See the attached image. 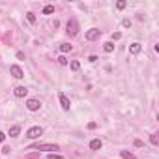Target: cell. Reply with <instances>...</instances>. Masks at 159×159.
Segmentation results:
<instances>
[{
  "instance_id": "cell-4",
  "label": "cell",
  "mask_w": 159,
  "mask_h": 159,
  "mask_svg": "<svg viewBox=\"0 0 159 159\" xmlns=\"http://www.w3.org/2000/svg\"><path fill=\"white\" fill-rule=\"evenodd\" d=\"M99 36H101V30H99V28H90V30H86V34H84V37H86L88 41L99 39Z\"/></svg>"
},
{
  "instance_id": "cell-8",
  "label": "cell",
  "mask_w": 159,
  "mask_h": 159,
  "mask_svg": "<svg viewBox=\"0 0 159 159\" xmlns=\"http://www.w3.org/2000/svg\"><path fill=\"white\" fill-rule=\"evenodd\" d=\"M13 94H15V97H24V95L28 94V88L26 86H17L13 90Z\"/></svg>"
},
{
  "instance_id": "cell-10",
  "label": "cell",
  "mask_w": 159,
  "mask_h": 159,
  "mask_svg": "<svg viewBox=\"0 0 159 159\" xmlns=\"http://www.w3.org/2000/svg\"><path fill=\"white\" fill-rule=\"evenodd\" d=\"M101 146H103V142H101V139H94V141L90 142V150L97 152V150H101Z\"/></svg>"
},
{
  "instance_id": "cell-13",
  "label": "cell",
  "mask_w": 159,
  "mask_h": 159,
  "mask_svg": "<svg viewBox=\"0 0 159 159\" xmlns=\"http://www.w3.org/2000/svg\"><path fill=\"white\" fill-rule=\"evenodd\" d=\"M120 155H122L124 159H135V154H131V152H127V150H122Z\"/></svg>"
},
{
  "instance_id": "cell-27",
  "label": "cell",
  "mask_w": 159,
  "mask_h": 159,
  "mask_svg": "<svg viewBox=\"0 0 159 159\" xmlns=\"http://www.w3.org/2000/svg\"><path fill=\"white\" fill-rule=\"evenodd\" d=\"M4 141H6V133L0 131V142H4Z\"/></svg>"
},
{
  "instance_id": "cell-23",
  "label": "cell",
  "mask_w": 159,
  "mask_h": 159,
  "mask_svg": "<svg viewBox=\"0 0 159 159\" xmlns=\"http://www.w3.org/2000/svg\"><path fill=\"white\" fill-rule=\"evenodd\" d=\"M58 62L62 64V66H66V64H68V58H66V56H60V58H58Z\"/></svg>"
},
{
  "instance_id": "cell-11",
  "label": "cell",
  "mask_w": 159,
  "mask_h": 159,
  "mask_svg": "<svg viewBox=\"0 0 159 159\" xmlns=\"http://www.w3.org/2000/svg\"><path fill=\"white\" fill-rule=\"evenodd\" d=\"M8 135L13 137V139H15V137H19V135H21V125H11V127H9V133H8Z\"/></svg>"
},
{
  "instance_id": "cell-3",
  "label": "cell",
  "mask_w": 159,
  "mask_h": 159,
  "mask_svg": "<svg viewBox=\"0 0 159 159\" xmlns=\"http://www.w3.org/2000/svg\"><path fill=\"white\" fill-rule=\"evenodd\" d=\"M43 135V129H41L39 125H34V127H30L26 131V137L28 139H39V137Z\"/></svg>"
},
{
  "instance_id": "cell-29",
  "label": "cell",
  "mask_w": 159,
  "mask_h": 159,
  "mask_svg": "<svg viewBox=\"0 0 159 159\" xmlns=\"http://www.w3.org/2000/svg\"><path fill=\"white\" fill-rule=\"evenodd\" d=\"M88 60H90V62L94 64V62H97V56H95V55H92V56H90V58H88Z\"/></svg>"
},
{
  "instance_id": "cell-2",
  "label": "cell",
  "mask_w": 159,
  "mask_h": 159,
  "mask_svg": "<svg viewBox=\"0 0 159 159\" xmlns=\"http://www.w3.org/2000/svg\"><path fill=\"white\" fill-rule=\"evenodd\" d=\"M66 32H68L69 36H77V34H79V23H77V19H69L68 24H66Z\"/></svg>"
},
{
  "instance_id": "cell-25",
  "label": "cell",
  "mask_w": 159,
  "mask_h": 159,
  "mask_svg": "<svg viewBox=\"0 0 159 159\" xmlns=\"http://www.w3.org/2000/svg\"><path fill=\"white\" fill-rule=\"evenodd\" d=\"M95 127H97V124H95V122H88V129H95Z\"/></svg>"
},
{
  "instance_id": "cell-22",
  "label": "cell",
  "mask_w": 159,
  "mask_h": 159,
  "mask_svg": "<svg viewBox=\"0 0 159 159\" xmlns=\"http://www.w3.org/2000/svg\"><path fill=\"white\" fill-rule=\"evenodd\" d=\"M47 159H64V157H62V155H56V154H49Z\"/></svg>"
},
{
  "instance_id": "cell-14",
  "label": "cell",
  "mask_w": 159,
  "mask_h": 159,
  "mask_svg": "<svg viewBox=\"0 0 159 159\" xmlns=\"http://www.w3.org/2000/svg\"><path fill=\"white\" fill-rule=\"evenodd\" d=\"M71 49L73 47L69 45V43H62V45H60V51H62L64 55H66V53H71Z\"/></svg>"
},
{
  "instance_id": "cell-21",
  "label": "cell",
  "mask_w": 159,
  "mask_h": 159,
  "mask_svg": "<svg viewBox=\"0 0 159 159\" xmlns=\"http://www.w3.org/2000/svg\"><path fill=\"white\" fill-rule=\"evenodd\" d=\"M133 144H135L137 148H142V146H144V142H142V141H139V139H135V142H133Z\"/></svg>"
},
{
  "instance_id": "cell-15",
  "label": "cell",
  "mask_w": 159,
  "mask_h": 159,
  "mask_svg": "<svg viewBox=\"0 0 159 159\" xmlns=\"http://www.w3.org/2000/svg\"><path fill=\"white\" fill-rule=\"evenodd\" d=\"M41 13H43V15H51V13H55V6H45Z\"/></svg>"
},
{
  "instance_id": "cell-28",
  "label": "cell",
  "mask_w": 159,
  "mask_h": 159,
  "mask_svg": "<svg viewBox=\"0 0 159 159\" xmlns=\"http://www.w3.org/2000/svg\"><path fill=\"white\" fill-rule=\"evenodd\" d=\"M17 58H19V60H24V53H21V51H19V53H17Z\"/></svg>"
},
{
  "instance_id": "cell-5",
  "label": "cell",
  "mask_w": 159,
  "mask_h": 159,
  "mask_svg": "<svg viewBox=\"0 0 159 159\" xmlns=\"http://www.w3.org/2000/svg\"><path fill=\"white\" fill-rule=\"evenodd\" d=\"M9 73H11V75H13L15 79H23V77H24V71H23L21 68H19L17 64H13V66L9 68Z\"/></svg>"
},
{
  "instance_id": "cell-18",
  "label": "cell",
  "mask_w": 159,
  "mask_h": 159,
  "mask_svg": "<svg viewBox=\"0 0 159 159\" xmlns=\"http://www.w3.org/2000/svg\"><path fill=\"white\" fill-rule=\"evenodd\" d=\"M71 69H73V71H79V69H81V62L73 60V62H71Z\"/></svg>"
},
{
  "instance_id": "cell-24",
  "label": "cell",
  "mask_w": 159,
  "mask_h": 159,
  "mask_svg": "<svg viewBox=\"0 0 159 159\" xmlns=\"http://www.w3.org/2000/svg\"><path fill=\"white\" fill-rule=\"evenodd\" d=\"M9 152H11V148H9V146H4V148H2V154H4V155H8Z\"/></svg>"
},
{
  "instance_id": "cell-12",
  "label": "cell",
  "mask_w": 159,
  "mask_h": 159,
  "mask_svg": "<svg viewBox=\"0 0 159 159\" xmlns=\"http://www.w3.org/2000/svg\"><path fill=\"white\" fill-rule=\"evenodd\" d=\"M103 49H105V53H112L114 51V43L112 41H107V43H103Z\"/></svg>"
},
{
  "instance_id": "cell-16",
  "label": "cell",
  "mask_w": 159,
  "mask_h": 159,
  "mask_svg": "<svg viewBox=\"0 0 159 159\" xmlns=\"http://www.w3.org/2000/svg\"><path fill=\"white\" fill-rule=\"evenodd\" d=\"M26 19H28V23H30V24H34V23H36V13L28 11V13H26Z\"/></svg>"
},
{
  "instance_id": "cell-19",
  "label": "cell",
  "mask_w": 159,
  "mask_h": 159,
  "mask_svg": "<svg viewBox=\"0 0 159 159\" xmlns=\"http://www.w3.org/2000/svg\"><path fill=\"white\" fill-rule=\"evenodd\" d=\"M125 6H127V2H125V0H118V2H116V8H118V9H124Z\"/></svg>"
},
{
  "instance_id": "cell-7",
  "label": "cell",
  "mask_w": 159,
  "mask_h": 159,
  "mask_svg": "<svg viewBox=\"0 0 159 159\" xmlns=\"http://www.w3.org/2000/svg\"><path fill=\"white\" fill-rule=\"evenodd\" d=\"M26 109L32 110V112H36V110L41 109V103H39L37 99H28V101H26Z\"/></svg>"
},
{
  "instance_id": "cell-26",
  "label": "cell",
  "mask_w": 159,
  "mask_h": 159,
  "mask_svg": "<svg viewBox=\"0 0 159 159\" xmlns=\"http://www.w3.org/2000/svg\"><path fill=\"white\" fill-rule=\"evenodd\" d=\"M120 37H122V34H120V32H114V34H112V39H120Z\"/></svg>"
},
{
  "instance_id": "cell-6",
  "label": "cell",
  "mask_w": 159,
  "mask_h": 159,
  "mask_svg": "<svg viewBox=\"0 0 159 159\" xmlns=\"http://www.w3.org/2000/svg\"><path fill=\"white\" fill-rule=\"evenodd\" d=\"M58 99H60V105H62V109H64V110H69V107H71V103H69L68 95L64 94V92H60V94H58Z\"/></svg>"
},
{
  "instance_id": "cell-9",
  "label": "cell",
  "mask_w": 159,
  "mask_h": 159,
  "mask_svg": "<svg viewBox=\"0 0 159 159\" xmlns=\"http://www.w3.org/2000/svg\"><path fill=\"white\" fill-rule=\"evenodd\" d=\"M141 51H142V45H141V43H131V45H129V53H131L133 56L139 55Z\"/></svg>"
},
{
  "instance_id": "cell-1",
  "label": "cell",
  "mask_w": 159,
  "mask_h": 159,
  "mask_svg": "<svg viewBox=\"0 0 159 159\" xmlns=\"http://www.w3.org/2000/svg\"><path fill=\"white\" fill-rule=\"evenodd\" d=\"M28 150H39V152H49V154H53V152L58 150V144H37V146H30Z\"/></svg>"
},
{
  "instance_id": "cell-17",
  "label": "cell",
  "mask_w": 159,
  "mask_h": 159,
  "mask_svg": "<svg viewBox=\"0 0 159 159\" xmlns=\"http://www.w3.org/2000/svg\"><path fill=\"white\" fill-rule=\"evenodd\" d=\"M150 141H152V144H154V146H157V144H159V139H157V133H152V135H150Z\"/></svg>"
},
{
  "instance_id": "cell-20",
  "label": "cell",
  "mask_w": 159,
  "mask_h": 159,
  "mask_svg": "<svg viewBox=\"0 0 159 159\" xmlns=\"http://www.w3.org/2000/svg\"><path fill=\"white\" fill-rule=\"evenodd\" d=\"M122 26H124V28H131V21H129V19H124V21H122Z\"/></svg>"
}]
</instances>
